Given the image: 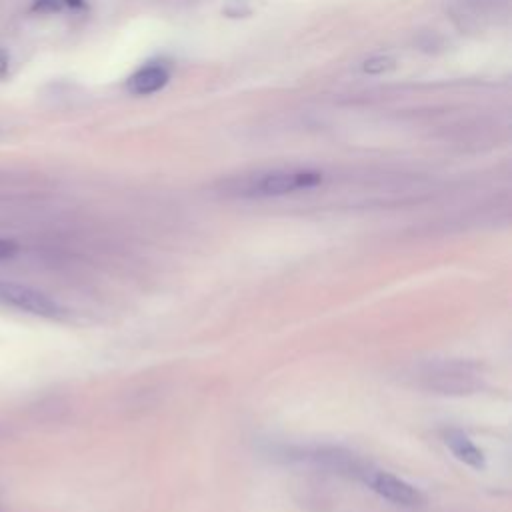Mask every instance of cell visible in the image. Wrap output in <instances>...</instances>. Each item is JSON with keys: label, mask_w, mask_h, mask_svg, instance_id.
Listing matches in <instances>:
<instances>
[{"label": "cell", "mask_w": 512, "mask_h": 512, "mask_svg": "<svg viewBox=\"0 0 512 512\" xmlns=\"http://www.w3.org/2000/svg\"><path fill=\"white\" fill-rule=\"evenodd\" d=\"M360 480L374 494H378L380 498H384V500H388L392 504H398V506H418V504L424 502V496H422V492L416 486H412L410 482L394 476L392 472L368 466L364 470V474L360 476Z\"/></svg>", "instance_id": "cell-4"}, {"label": "cell", "mask_w": 512, "mask_h": 512, "mask_svg": "<svg viewBox=\"0 0 512 512\" xmlns=\"http://www.w3.org/2000/svg\"><path fill=\"white\" fill-rule=\"evenodd\" d=\"M396 66V60L392 56H384V54H378V56H372L368 58L364 64H362V70L366 74H382V72H388Z\"/></svg>", "instance_id": "cell-8"}, {"label": "cell", "mask_w": 512, "mask_h": 512, "mask_svg": "<svg viewBox=\"0 0 512 512\" xmlns=\"http://www.w3.org/2000/svg\"><path fill=\"white\" fill-rule=\"evenodd\" d=\"M0 302L4 306L16 308L20 312L38 316V318H62L64 310L62 306L48 296L46 292L32 288L28 284H18V282H4L0 280Z\"/></svg>", "instance_id": "cell-3"}, {"label": "cell", "mask_w": 512, "mask_h": 512, "mask_svg": "<svg viewBox=\"0 0 512 512\" xmlns=\"http://www.w3.org/2000/svg\"><path fill=\"white\" fill-rule=\"evenodd\" d=\"M420 380L426 388L436 390L438 394H472L482 384V372L472 362L462 360H444L428 364Z\"/></svg>", "instance_id": "cell-2"}, {"label": "cell", "mask_w": 512, "mask_h": 512, "mask_svg": "<svg viewBox=\"0 0 512 512\" xmlns=\"http://www.w3.org/2000/svg\"><path fill=\"white\" fill-rule=\"evenodd\" d=\"M16 252V244L12 240L0 238V258H10Z\"/></svg>", "instance_id": "cell-9"}, {"label": "cell", "mask_w": 512, "mask_h": 512, "mask_svg": "<svg viewBox=\"0 0 512 512\" xmlns=\"http://www.w3.org/2000/svg\"><path fill=\"white\" fill-rule=\"evenodd\" d=\"M170 74L162 64H148L142 66L140 70H136L130 78H128V90L136 96H148L158 92L160 88L166 86Z\"/></svg>", "instance_id": "cell-7"}, {"label": "cell", "mask_w": 512, "mask_h": 512, "mask_svg": "<svg viewBox=\"0 0 512 512\" xmlns=\"http://www.w3.org/2000/svg\"><path fill=\"white\" fill-rule=\"evenodd\" d=\"M322 184V174L308 168H276L244 180L240 194L248 198H276Z\"/></svg>", "instance_id": "cell-1"}, {"label": "cell", "mask_w": 512, "mask_h": 512, "mask_svg": "<svg viewBox=\"0 0 512 512\" xmlns=\"http://www.w3.org/2000/svg\"><path fill=\"white\" fill-rule=\"evenodd\" d=\"M296 458L306 460L314 466H320L324 470L344 474L350 478H358L364 474V470L370 466L360 456H356L350 450L336 448V446H314V448H300Z\"/></svg>", "instance_id": "cell-5"}, {"label": "cell", "mask_w": 512, "mask_h": 512, "mask_svg": "<svg viewBox=\"0 0 512 512\" xmlns=\"http://www.w3.org/2000/svg\"><path fill=\"white\" fill-rule=\"evenodd\" d=\"M8 72V56L0 50V78H4Z\"/></svg>", "instance_id": "cell-10"}, {"label": "cell", "mask_w": 512, "mask_h": 512, "mask_svg": "<svg viewBox=\"0 0 512 512\" xmlns=\"http://www.w3.org/2000/svg\"><path fill=\"white\" fill-rule=\"evenodd\" d=\"M442 440L448 446V450L456 456V460H460L462 464H466L474 470H484L486 468L484 452L460 428H446L442 432Z\"/></svg>", "instance_id": "cell-6"}, {"label": "cell", "mask_w": 512, "mask_h": 512, "mask_svg": "<svg viewBox=\"0 0 512 512\" xmlns=\"http://www.w3.org/2000/svg\"><path fill=\"white\" fill-rule=\"evenodd\" d=\"M60 2L66 4V6H72V8H78V6L84 4V0H60Z\"/></svg>", "instance_id": "cell-11"}]
</instances>
